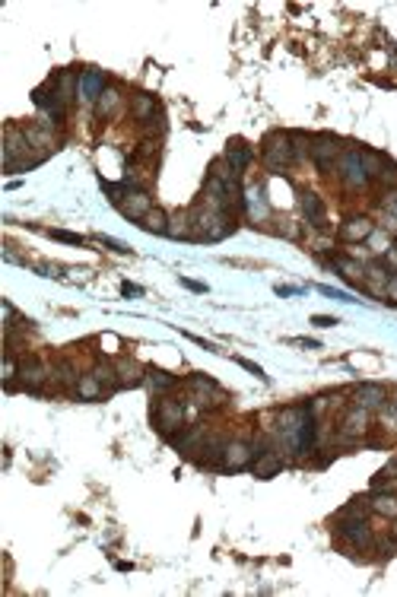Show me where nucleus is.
Listing matches in <instances>:
<instances>
[{"mask_svg":"<svg viewBox=\"0 0 397 597\" xmlns=\"http://www.w3.org/2000/svg\"><path fill=\"white\" fill-rule=\"evenodd\" d=\"M261 159L270 171H286L295 162V150H293V133L289 131H274L264 137L261 146Z\"/></svg>","mask_w":397,"mask_h":597,"instance_id":"1","label":"nucleus"},{"mask_svg":"<svg viewBox=\"0 0 397 597\" xmlns=\"http://www.w3.org/2000/svg\"><path fill=\"white\" fill-rule=\"evenodd\" d=\"M153 423L166 438H175L181 429H185V404L169 397V394H162L159 404L153 406Z\"/></svg>","mask_w":397,"mask_h":597,"instance_id":"2","label":"nucleus"},{"mask_svg":"<svg viewBox=\"0 0 397 597\" xmlns=\"http://www.w3.org/2000/svg\"><path fill=\"white\" fill-rule=\"evenodd\" d=\"M188 394H191V400L197 406H204V410L223 406L226 400H229V394H226L213 378H207V375H191V378H188Z\"/></svg>","mask_w":397,"mask_h":597,"instance_id":"3","label":"nucleus"},{"mask_svg":"<svg viewBox=\"0 0 397 597\" xmlns=\"http://www.w3.org/2000/svg\"><path fill=\"white\" fill-rule=\"evenodd\" d=\"M337 537L343 540L350 550H356V553H369L372 546H375V533H372V527L365 524V521L337 518Z\"/></svg>","mask_w":397,"mask_h":597,"instance_id":"4","label":"nucleus"},{"mask_svg":"<svg viewBox=\"0 0 397 597\" xmlns=\"http://www.w3.org/2000/svg\"><path fill=\"white\" fill-rule=\"evenodd\" d=\"M337 175L350 191L365 188L369 175H365V165H362V150H346L343 156L337 159Z\"/></svg>","mask_w":397,"mask_h":597,"instance_id":"5","label":"nucleus"},{"mask_svg":"<svg viewBox=\"0 0 397 597\" xmlns=\"http://www.w3.org/2000/svg\"><path fill=\"white\" fill-rule=\"evenodd\" d=\"M308 156L314 159V165H318L321 171H331L334 165H337V159L343 156V152H340V140L334 137V133H318V137H312Z\"/></svg>","mask_w":397,"mask_h":597,"instance_id":"6","label":"nucleus"},{"mask_svg":"<svg viewBox=\"0 0 397 597\" xmlns=\"http://www.w3.org/2000/svg\"><path fill=\"white\" fill-rule=\"evenodd\" d=\"M257 445L245 442V438H229V445H226L223 451V467L219 470H248L251 461L257 457Z\"/></svg>","mask_w":397,"mask_h":597,"instance_id":"7","label":"nucleus"},{"mask_svg":"<svg viewBox=\"0 0 397 597\" xmlns=\"http://www.w3.org/2000/svg\"><path fill=\"white\" fill-rule=\"evenodd\" d=\"M45 381H51V368L42 359H23L20 362V385L32 394H42Z\"/></svg>","mask_w":397,"mask_h":597,"instance_id":"8","label":"nucleus"},{"mask_svg":"<svg viewBox=\"0 0 397 597\" xmlns=\"http://www.w3.org/2000/svg\"><path fill=\"white\" fill-rule=\"evenodd\" d=\"M153 207H156L153 197H149V191H143V188H130L128 197H124V200L118 203V210H121V213L128 216V219H137V222H140Z\"/></svg>","mask_w":397,"mask_h":597,"instance_id":"9","label":"nucleus"},{"mask_svg":"<svg viewBox=\"0 0 397 597\" xmlns=\"http://www.w3.org/2000/svg\"><path fill=\"white\" fill-rule=\"evenodd\" d=\"M369 429V410L365 406H350L340 426V442H356L362 432Z\"/></svg>","mask_w":397,"mask_h":597,"instance_id":"10","label":"nucleus"},{"mask_svg":"<svg viewBox=\"0 0 397 597\" xmlns=\"http://www.w3.org/2000/svg\"><path fill=\"white\" fill-rule=\"evenodd\" d=\"M115 368H118V385H121V387H137V385L147 381V366H140L134 356H121V359H115Z\"/></svg>","mask_w":397,"mask_h":597,"instance_id":"11","label":"nucleus"},{"mask_svg":"<svg viewBox=\"0 0 397 597\" xmlns=\"http://www.w3.org/2000/svg\"><path fill=\"white\" fill-rule=\"evenodd\" d=\"M223 159L229 162V169L236 171V175H242V171H248V165L255 162V150H251L245 140H229V146H226Z\"/></svg>","mask_w":397,"mask_h":597,"instance_id":"12","label":"nucleus"},{"mask_svg":"<svg viewBox=\"0 0 397 597\" xmlns=\"http://www.w3.org/2000/svg\"><path fill=\"white\" fill-rule=\"evenodd\" d=\"M159 102L153 99L149 92H134V99H130V118L137 121V124H153L156 118H159Z\"/></svg>","mask_w":397,"mask_h":597,"instance_id":"13","label":"nucleus"},{"mask_svg":"<svg viewBox=\"0 0 397 597\" xmlns=\"http://www.w3.org/2000/svg\"><path fill=\"white\" fill-rule=\"evenodd\" d=\"M226 445H229V438L226 435H207V442H204V448H200V454H197V464L200 467H213V470H219L223 467V451H226Z\"/></svg>","mask_w":397,"mask_h":597,"instance_id":"14","label":"nucleus"},{"mask_svg":"<svg viewBox=\"0 0 397 597\" xmlns=\"http://www.w3.org/2000/svg\"><path fill=\"white\" fill-rule=\"evenodd\" d=\"M283 454L276 448H264L257 451V457L251 461V470H255V476H261V480H270V476H276L283 470Z\"/></svg>","mask_w":397,"mask_h":597,"instance_id":"15","label":"nucleus"},{"mask_svg":"<svg viewBox=\"0 0 397 597\" xmlns=\"http://www.w3.org/2000/svg\"><path fill=\"white\" fill-rule=\"evenodd\" d=\"M105 89H109V83H105L102 70H83L80 73V99L83 102H99Z\"/></svg>","mask_w":397,"mask_h":597,"instance_id":"16","label":"nucleus"},{"mask_svg":"<svg viewBox=\"0 0 397 597\" xmlns=\"http://www.w3.org/2000/svg\"><path fill=\"white\" fill-rule=\"evenodd\" d=\"M299 203H302V213H305V219L312 222L314 229L324 226L327 207H324V197H321L318 191H302V194H299Z\"/></svg>","mask_w":397,"mask_h":597,"instance_id":"17","label":"nucleus"},{"mask_svg":"<svg viewBox=\"0 0 397 597\" xmlns=\"http://www.w3.org/2000/svg\"><path fill=\"white\" fill-rule=\"evenodd\" d=\"M204 442H207V429H204V426H191L185 435H175L172 438L175 448H178L181 454H188V457H197L200 448H204Z\"/></svg>","mask_w":397,"mask_h":597,"instance_id":"18","label":"nucleus"},{"mask_svg":"<svg viewBox=\"0 0 397 597\" xmlns=\"http://www.w3.org/2000/svg\"><path fill=\"white\" fill-rule=\"evenodd\" d=\"M375 232V222L369 219V216H350V219L340 226V239L343 241H362V239H369V235Z\"/></svg>","mask_w":397,"mask_h":597,"instance_id":"19","label":"nucleus"},{"mask_svg":"<svg viewBox=\"0 0 397 597\" xmlns=\"http://www.w3.org/2000/svg\"><path fill=\"white\" fill-rule=\"evenodd\" d=\"M353 394H356V406H365V410H381L384 400H388V391L381 385H372V381L359 385Z\"/></svg>","mask_w":397,"mask_h":597,"instance_id":"20","label":"nucleus"},{"mask_svg":"<svg viewBox=\"0 0 397 597\" xmlns=\"http://www.w3.org/2000/svg\"><path fill=\"white\" fill-rule=\"evenodd\" d=\"M143 385H149V391L153 394H172L175 387H178V378H175L172 372H166V368H156V366H147V381Z\"/></svg>","mask_w":397,"mask_h":597,"instance_id":"21","label":"nucleus"},{"mask_svg":"<svg viewBox=\"0 0 397 597\" xmlns=\"http://www.w3.org/2000/svg\"><path fill=\"white\" fill-rule=\"evenodd\" d=\"M54 92H58V102L71 105V102L77 99V92H80V76H73L71 70L58 73V76H54Z\"/></svg>","mask_w":397,"mask_h":597,"instance_id":"22","label":"nucleus"},{"mask_svg":"<svg viewBox=\"0 0 397 597\" xmlns=\"http://www.w3.org/2000/svg\"><path fill=\"white\" fill-rule=\"evenodd\" d=\"M169 239H191V210L169 213Z\"/></svg>","mask_w":397,"mask_h":597,"instance_id":"23","label":"nucleus"},{"mask_svg":"<svg viewBox=\"0 0 397 597\" xmlns=\"http://www.w3.org/2000/svg\"><path fill=\"white\" fill-rule=\"evenodd\" d=\"M73 394L77 397H83V400H99L105 394V387H102V381L96 378L92 372H86V375H80V381H77V387H73Z\"/></svg>","mask_w":397,"mask_h":597,"instance_id":"24","label":"nucleus"},{"mask_svg":"<svg viewBox=\"0 0 397 597\" xmlns=\"http://www.w3.org/2000/svg\"><path fill=\"white\" fill-rule=\"evenodd\" d=\"M140 229H143V232H153V235H166L169 232V213H166V210H159V207H153L140 219Z\"/></svg>","mask_w":397,"mask_h":597,"instance_id":"25","label":"nucleus"},{"mask_svg":"<svg viewBox=\"0 0 397 597\" xmlns=\"http://www.w3.org/2000/svg\"><path fill=\"white\" fill-rule=\"evenodd\" d=\"M118 108H121V92H118L115 86H109L102 92V99L96 102V114H99V118H111Z\"/></svg>","mask_w":397,"mask_h":597,"instance_id":"26","label":"nucleus"},{"mask_svg":"<svg viewBox=\"0 0 397 597\" xmlns=\"http://www.w3.org/2000/svg\"><path fill=\"white\" fill-rule=\"evenodd\" d=\"M92 375H96L99 381H102V387L105 391H118V368H115V362H96L92 366Z\"/></svg>","mask_w":397,"mask_h":597,"instance_id":"27","label":"nucleus"},{"mask_svg":"<svg viewBox=\"0 0 397 597\" xmlns=\"http://www.w3.org/2000/svg\"><path fill=\"white\" fill-rule=\"evenodd\" d=\"M372 512L388 514V518H397V495L394 493H375V499L369 502Z\"/></svg>","mask_w":397,"mask_h":597,"instance_id":"28","label":"nucleus"},{"mask_svg":"<svg viewBox=\"0 0 397 597\" xmlns=\"http://www.w3.org/2000/svg\"><path fill=\"white\" fill-rule=\"evenodd\" d=\"M369 512H372L369 502H365V499H356V502H350L346 508H340L337 518H343V521H365V518H369Z\"/></svg>","mask_w":397,"mask_h":597,"instance_id":"29","label":"nucleus"},{"mask_svg":"<svg viewBox=\"0 0 397 597\" xmlns=\"http://www.w3.org/2000/svg\"><path fill=\"white\" fill-rule=\"evenodd\" d=\"M375 181L381 184V188H388V191L397 188V162H391V159H388V162H384V169H381V175H378Z\"/></svg>","mask_w":397,"mask_h":597,"instance_id":"30","label":"nucleus"},{"mask_svg":"<svg viewBox=\"0 0 397 597\" xmlns=\"http://www.w3.org/2000/svg\"><path fill=\"white\" fill-rule=\"evenodd\" d=\"M51 239L67 241V245H86L83 235H77V232H64V229H51Z\"/></svg>","mask_w":397,"mask_h":597,"instance_id":"31","label":"nucleus"},{"mask_svg":"<svg viewBox=\"0 0 397 597\" xmlns=\"http://www.w3.org/2000/svg\"><path fill=\"white\" fill-rule=\"evenodd\" d=\"M99 241H102V245H109L111 251H121V254H130V248L124 245V241H118V239H109V235H99Z\"/></svg>","mask_w":397,"mask_h":597,"instance_id":"32","label":"nucleus"},{"mask_svg":"<svg viewBox=\"0 0 397 597\" xmlns=\"http://www.w3.org/2000/svg\"><path fill=\"white\" fill-rule=\"evenodd\" d=\"M238 366H242V368H248V372L255 375V378L267 381V375H264V368H261V366H255V362H251V359H238Z\"/></svg>","mask_w":397,"mask_h":597,"instance_id":"33","label":"nucleus"},{"mask_svg":"<svg viewBox=\"0 0 397 597\" xmlns=\"http://www.w3.org/2000/svg\"><path fill=\"white\" fill-rule=\"evenodd\" d=\"M321 292L324 296H331V298H340V302H356V298L350 296V292H340V289H331V286H321Z\"/></svg>","mask_w":397,"mask_h":597,"instance_id":"34","label":"nucleus"},{"mask_svg":"<svg viewBox=\"0 0 397 597\" xmlns=\"http://www.w3.org/2000/svg\"><path fill=\"white\" fill-rule=\"evenodd\" d=\"M312 324H318V327H334V324H340V321L331 315H312Z\"/></svg>","mask_w":397,"mask_h":597,"instance_id":"35","label":"nucleus"},{"mask_svg":"<svg viewBox=\"0 0 397 597\" xmlns=\"http://www.w3.org/2000/svg\"><path fill=\"white\" fill-rule=\"evenodd\" d=\"M384 210L397 216V191H388V197H384Z\"/></svg>","mask_w":397,"mask_h":597,"instance_id":"36","label":"nucleus"},{"mask_svg":"<svg viewBox=\"0 0 397 597\" xmlns=\"http://www.w3.org/2000/svg\"><path fill=\"white\" fill-rule=\"evenodd\" d=\"M121 292H124V296H143V289H140V286H134V283H121Z\"/></svg>","mask_w":397,"mask_h":597,"instance_id":"37","label":"nucleus"},{"mask_svg":"<svg viewBox=\"0 0 397 597\" xmlns=\"http://www.w3.org/2000/svg\"><path fill=\"white\" fill-rule=\"evenodd\" d=\"M181 286H188V289H194V292H207L204 283H194V279H188V277H181Z\"/></svg>","mask_w":397,"mask_h":597,"instance_id":"38","label":"nucleus"},{"mask_svg":"<svg viewBox=\"0 0 397 597\" xmlns=\"http://www.w3.org/2000/svg\"><path fill=\"white\" fill-rule=\"evenodd\" d=\"M276 292H280V296H295V292H302V289H295V286H276Z\"/></svg>","mask_w":397,"mask_h":597,"instance_id":"39","label":"nucleus"},{"mask_svg":"<svg viewBox=\"0 0 397 597\" xmlns=\"http://www.w3.org/2000/svg\"><path fill=\"white\" fill-rule=\"evenodd\" d=\"M391 537L397 540V521H394V524H391Z\"/></svg>","mask_w":397,"mask_h":597,"instance_id":"40","label":"nucleus"}]
</instances>
